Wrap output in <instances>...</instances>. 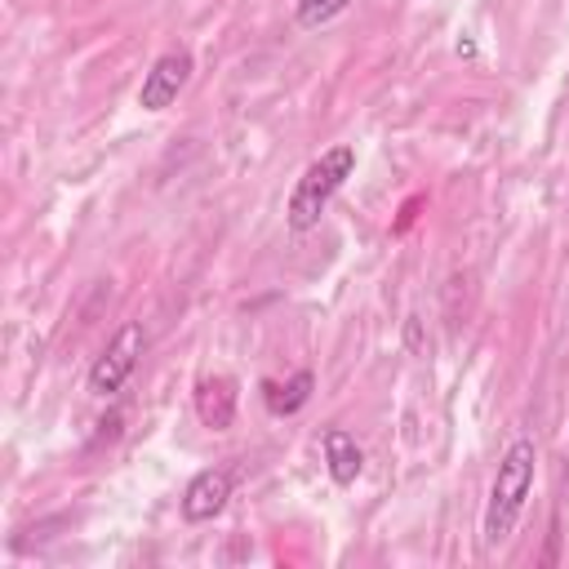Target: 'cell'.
Listing matches in <instances>:
<instances>
[{
    "instance_id": "1",
    "label": "cell",
    "mask_w": 569,
    "mask_h": 569,
    "mask_svg": "<svg viewBox=\"0 0 569 569\" xmlns=\"http://www.w3.org/2000/svg\"><path fill=\"white\" fill-rule=\"evenodd\" d=\"M533 440H511L498 471H493V485H489V507H485V542L498 547L507 542V533L516 529L520 511H525V498L533 489Z\"/></svg>"
},
{
    "instance_id": "2",
    "label": "cell",
    "mask_w": 569,
    "mask_h": 569,
    "mask_svg": "<svg viewBox=\"0 0 569 569\" xmlns=\"http://www.w3.org/2000/svg\"><path fill=\"white\" fill-rule=\"evenodd\" d=\"M351 169H356V151H351L347 142L320 151V156L302 169V178L293 182V191H289V209H284L289 227H293V231H311V227L320 222L325 204H329V200L338 196V187L351 178Z\"/></svg>"
},
{
    "instance_id": "3",
    "label": "cell",
    "mask_w": 569,
    "mask_h": 569,
    "mask_svg": "<svg viewBox=\"0 0 569 569\" xmlns=\"http://www.w3.org/2000/svg\"><path fill=\"white\" fill-rule=\"evenodd\" d=\"M142 347H147V333H142V325L138 320H129V325H120L116 333H111V342L98 351V360H93V369H89V391L93 396H116L124 382H129V373L138 369V356H142Z\"/></svg>"
},
{
    "instance_id": "4",
    "label": "cell",
    "mask_w": 569,
    "mask_h": 569,
    "mask_svg": "<svg viewBox=\"0 0 569 569\" xmlns=\"http://www.w3.org/2000/svg\"><path fill=\"white\" fill-rule=\"evenodd\" d=\"M187 80H191V53H187V49H169V53H160V58L151 62V71L142 76L138 107H147V111H164V107L182 93Z\"/></svg>"
},
{
    "instance_id": "5",
    "label": "cell",
    "mask_w": 569,
    "mask_h": 569,
    "mask_svg": "<svg viewBox=\"0 0 569 569\" xmlns=\"http://www.w3.org/2000/svg\"><path fill=\"white\" fill-rule=\"evenodd\" d=\"M227 498H231V471L209 467V471L191 476V485L182 489V516H187L191 525L213 520V516L227 507Z\"/></svg>"
},
{
    "instance_id": "6",
    "label": "cell",
    "mask_w": 569,
    "mask_h": 569,
    "mask_svg": "<svg viewBox=\"0 0 569 569\" xmlns=\"http://www.w3.org/2000/svg\"><path fill=\"white\" fill-rule=\"evenodd\" d=\"M196 413L209 431H227L236 422V382L227 373H213V378H200L196 387Z\"/></svg>"
},
{
    "instance_id": "7",
    "label": "cell",
    "mask_w": 569,
    "mask_h": 569,
    "mask_svg": "<svg viewBox=\"0 0 569 569\" xmlns=\"http://www.w3.org/2000/svg\"><path fill=\"white\" fill-rule=\"evenodd\" d=\"M325 462H329V476H333L338 485H351V480L360 476V467H365V453H360V445H356L351 431L329 427V431H325Z\"/></svg>"
},
{
    "instance_id": "8",
    "label": "cell",
    "mask_w": 569,
    "mask_h": 569,
    "mask_svg": "<svg viewBox=\"0 0 569 569\" xmlns=\"http://www.w3.org/2000/svg\"><path fill=\"white\" fill-rule=\"evenodd\" d=\"M311 373L302 369V373H293L289 382H262V400H267V409L271 413H298L302 405H307V396H311Z\"/></svg>"
},
{
    "instance_id": "9",
    "label": "cell",
    "mask_w": 569,
    "mask_h": 569,
    "mask_svg": "<svg viewBox=\"0 0 569 569\" xmlns=\"http://www.w3.org/2000/svg\"><path fill=\"white\" fill-rule=\"evenodd\" d=\"M347 4H351V0H298L293 18H298V27H320V22L338 18Z\"/></svg>"
}]
</instances>
